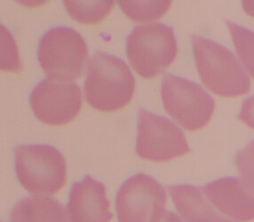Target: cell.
<instances>
[{"label":"cell","instance_id":"18","mask_svg":"<svg viewBox=\"0 0 254 222\" xmlns=\"http://www.w3.org/2000/svg\"><path fill=\"white\" fill-rule=\"evenodd\" d=\"M236 166L242 179L254 188V140L237 153Z\"/></svg>","mask_w":254,"mask_h":222},{"label":"cell","instance_id":"14","mask_svg":"<svg viewBox=\"0 0 254 222\" xmlns=\"http://www.w3.org/2000/svg\"><path fill=\"white\" fill-rule=\"evenodd\" d=\"M69 15L83 25H97L103 22L114 5V1H64Z\"/></svg>","mask_w":254,"mask_h":222},{"label":"cell","instance_id":"7","mask_svg":"<svg viewBox=\"0 0 254 222\" xmlns=\"http://www.w3.org/2000/svg\"><path fill=\"white\" fill-rule=\"evenodd\" d=\"M190 151L182 130L172 121L141 109L136 143L137 155L151 162H168Z\"/></svg>","mask_w":254,"mask_h":222},{"label":"cell","instance_id":"5","mask_svg":"<svg viewBox=\"0 0 254 222\" xmlns=\"http://www.w3.org/2000/svg\"><path fill=\"white\" fill-rule=\"evenodd\" d=\"M38 56L50 78L71 81L80 78L85 71L88 47L76 30L58 27L43 36Z\"/></svg>","mask_w":254,"mask_h":222},{"label":"cell","instance_id":"19","mask_svg":"<svg viewBox=\"0 0 254 222\" xmlns=\"http://www.w3.org/2000/svg\"><path fill=\"white\" fill-rule=\"evenodd\" d=\"M239 119L254 130V96L247 99L243 104Z\"/></svg>","mask_w":254,"mask_h":222},{"label":"cell","instance_id":"4","mask_svg":"<svg viewBox=\"0 0 254 222\" xmlns=\"http://www.w3.org/2000/svg\"><path fill=\"white\" fill-rule=\"evenodd\" d=\"M18 179L27 191L49 196L64 188L67 164L59 150L48 145H21L15 150Z\"/></svg>","mask_w":254,"mask_h":222},{"label":"cell","instance_id":"1","mask_svg":"<svg viewBox=\"0 0 254 222\" xmlns=\"http://www.w3.org/2000/svg\"><path fill=\"white\" fill-rule=\"evenodd\" d=\"M134 90V77L125 61L106 53H95L88 63L85 82L90 106L105 113L120 111L130 103Z\"/></svg>","mask_w":254,"mask_h":222},{"label":"cell","instance_id":"15","mask_svg":"<svg viewBox=\"0 0 254 222\" xmlns=\"http://www.w3.org/2000/svg\"><path fill=\"white\" fill-rule=\"evenodd\" d=\"M171 4L172 1H119V5L127 17L137 22L160 19L168 12Z\"/></svg>","mask_w":254,"mask_h":222},{"label":"cell","instance_id":"16","mask_svg":"<svg viewBox=\"0 0 254 222\" xmlns=\"http://www.w3.org/2000/svg\"><path fill=\"white\" fill-rule=\"evenodd\" d=\"M237 55L254 77V32L233 22H227Z\"/></svg>","mask_w":254,"mask_h":222},{"label":"cell","instance_id":"9","mask_svg":"<svg viewBox=\"0 0 254 222\" xmlns=\"http://www.w3.org/2000/svg\"><path fill=\"white\" fill-rule=\"evenodd\" d=\"M167 196L156 179L133 176L122 185L117 196L119 222H155L165 212Z\"/></svg>","mask_w":254,"mask_h":222},{"label":"cell","instance_id":"8","mask_svg":"<svg viewBox=\"0 0 254 222\" xmlns=\"http://www.w3.org/2000/svg\"><path fill=\"white\" fill-rule=\"evenodd\" d=\"M82 93L75 82L47 78L35 87L30 103L43 124L62 126L71 123L82 108Z\"/></svg>","mask_w":254,"mask_h":222},{"label":"cell","instance_id":"12","mask_svg":"<svg viewBox=\"0 0 254 222\" xmlns=\"http://www.w3.org/2000/svg\"><path fill=\"white\" fill-rule=\"evenodd\" d=\"M169 191L176 209L186 222H236L214 208L203 190L195 186L177 185L170 187Z\"/></svg>","mask_w":254,"mask_h":222},{"label":"cell","instance_id":"13","mask_svg":"<svg viewBox=\"0 0 254 222\" xmlns=\"http://www.w3.org/2000/svg\"><path fill=\"white\" fill-rule=\"evenodd\" d=\"M9 222H68L64 205L54 198L30 197L13 206Z\"/></svg>","mask_w":254,"mask_h":222},{"label":"cell","instance_id":"10","mask_svg":"<svg viewBox=\"0 0 254 222\" xmlns=\"http://www.w3.org/2000/svg\"><path fill=\"white\" fill-rule=\"evenodd\" d=\"M221 214L236 222L254 220V188L242 178H222L203 188Z\"/></svg>","mask_w":254,"mask_h":222},{"label":"cell","instance_id":"21","mask_svg":"<svg viewBox=\"0 0 254 222\" xmlns=\"http://www.w3.org/2000/svg\"><path fill=\"white\" fill-rule=\"evenodd\" d=\"M243 7L246 13L254 17V1H244Z\"/></svg>","mask_w":254,"mask_h":222},{"label":"cell","instance_id":"20","mask_svg":"<svg viewBox=\"0 0 254 222\" xmlns=\"http://www.w3.org/2000/svg\"><path fill=\"white\" fill-rule=\"evenodd\" d=\"M155 222H184L182 219L179 217L178 215L165 211L163 214L155 221Z\"/></svg>","mask_w":254,"mask_h":222},{"label":"cell","instance_id":"3","mask_svg":"<svg viewBox=\"0 0 254 222\" xmlns=\"http://www.w3.org/2000/svg\"><path fill=\"white\" fill-rule=\"evenodd\" d=\"M177 51L174 30L163 24L138 26L127 39L128 60L145 79H152L165 72L175 60Z\"/></svg>","mask_w":254,"mask_h":222},{"label":"cell","instance_id":"6","mask_svg":"<svg viewBox=\"0 0 254 222\" xmlns=\"http://www.w3.org/2000/svg\"><path fill=\"white\" fill-rule=\"evenodd\" d=\"M161 93L165 111L188 131L201 130L212 118L214 102L197 84L166 75L162 82Z\"/></svg>","mask_w":254,"mask_h":222},{"label":"cell","instance_id":"17","mask_svg":"<svg viewBox=\"0 0 254 222\" xmlns=\"http://www.w3.org/2000/svg\"><path fill=\"white\" fill-rule=\"evenodd\" d=\"M2 62L1 68L3 71L20 72L21 64L18 56L17 48L13 42L11 35L7 30H2Z\"/></svg>","mask_w":254,"mask_h":222},{"label":"cell","instance_id":"2","mask_svg":"<svg viewBox=\"0 0 254 222\" xmlns=\"http://www.w3.org/2000/svg\"><path fill=\"white\" fill-rule=\"evenodd\" d=\"M195 65L203 85L227 98L249 92L250 78L231 52L212 40L193 37Z\"/></svg>","mask_w":254,"mask_h":222},{"label":"cell","instance_id":"11","mask_svg":"<svg viewBox=\"0 0 254 222\" xmlns=\"http://www.w3.org/2000/svg\"><path fill=\"white\" fill-rule=\"evenodd\" d=\"M106 188L97 180L85 177L73 186L68 204L70 222H110L112 214Z\"/></svg>","mask_w":254,"mask_h":222}]
</instances>
